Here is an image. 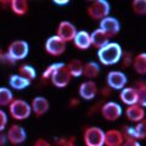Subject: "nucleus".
<instances>
[{
  "label": "nucleus",
  "mask_w": 146,
  "mask_h": 146,
  "mask_svg": "<svg viewBox=\"0 0 146 146\" xmlns=\"http://www.w3.org/2000/svg\"><path fill=\"white\" fill-rule=\"evenodd\" d=\"M119 100L127 106L136 105L138 104V90L135 86H125L119 91Z\"/></svg>",
  "instance_id": "dca6fc26"
},
{
  "label": "nucleus",
  "mask_w": 146,
  "mask_h": 146,
  "mask_svg": "<svg viewBox=\"0 0 146 146\" xmlns=\"http://www.w3.org/2000/svg\"><path fill=\"white\" fill-rule=\"evenodd\" d=\"M5 54L16 63L17 61H22L28 56L29 45L26 40H22V39L13 40V42H11L10 44H9Z\"/></svg>",
  "instance_id": "7ed1b4c3"
},
{
  "label": "nucleus",
  "mask_w": 146,
  "mask_h": 146,
  "mask_svg": "<svg viewBox=\"0 0 146 146\" xmlns=\"http://www.w3.org/2000/svg\"><path fill=\"white\" fill-rule=\"evenodd\" d=\"M128 78L122 71H111L107 73L106 84L111 90H122L127 86Z\"/></svg>",
  "instance_id": "6e6552de"
},
{
  "label": "nucleus",
  "mask_w": 146,
  "mask_h": 146,
  "mask_svg": "<svg viewBox=\"0 0 146 146\" xmlns=\"http://www.w3.org/2000/svg\"><path fill=\"white\" fill-rule=\"evenodd\" d=\"M70 3V0H54V4H57L60 6H65Z\"/></svg>",
  "instance_id": "58836bf2"
},
{
  "label": "nucleus",
  "mask_w": 146,
  "mask_h": 146,
  "mask_svg": "<svg viewBox=\"0 0 146 146\" xmlns=\"http://www.w3.org/2000/svg\"><path fill=\"white\" fill-rule=\"evenodd\" d=\"M90 39H91V46L96 48L98 50L104 48L105 45H107L110 43V36L105 33L102 29L96 28L90 33Z\"/></svg>",
  "instance_id": "a211bd4d"
},
{
  "label": "nucleus",
  "mask_w": 146,
  "mask_h": 146,
  "mask_svg": "<svg viewBox=\"0 0 146 146\" xmlns=\"http://www.w3.org/2000/svg\"><path fill=\"white\" fill-rule=\"evenodd\" d=\"M56 144L58 146H77L76 145V141L74 138H61V139H57Z\"/></svg>",
  "instance_id": "72a5a7b5"
},
{
  "label": "nucleus",
  "mask_w": 146,
  "mask_h": 146,
  "mask_svg": "<svg viewBox=\"0 0 146 146\" xmlns=\"http://www.w3.org/2000/svg\"><path fill=\"white\" fill-rule=\"evenodd\" d=\"M123 55V49L118 43L110 42L104 48L98 50V58L99 62L104 66H113L121 62Z\"/></svg>",
  "instance_id": "f257e3e1"
},
{
  "label": "nucleus",
  "mask_w": 146,
  "mask_h": 146,
  "mask_svg": "<svg viewBox=\"0 0 146 146\" xmlns=\"http://www.w3.org/2000/svg\"><path fill=\"white\" fill-rule=\"evenodd\" d=\"M124 136L118 129H108L105 131V146H122Z\"/></svg>",
  "instance_id": "f3484780"
},
{
  "label": "nucleus",
  "mask_w": 146,
  "mask_h": 146,
  "mask_svg": "<svg viewBox=\"0 0 146 146\" xmlns=\"http://www.w3.org/2000/svg\"><path fill=\"white\" fill-rule=\"evenodd\" d=\"M18 74L22 76V77H25L26 79H28L31 82L36 78L35 68L32 65H28V63H22V65L18 66Z\"/></svg>",
  "instance_id": "393cba45"
},
{
  "label": "nucleus",
  "mask_w": 146,
  "mask_h": 146,
  "mask_svg": "<svg viewBox=\"0 0 146 146\" xmlns=\"http://www.w3.org/2000/svg\"><path fill=\"white\" fill-rule=\"evenodd\" d=\"M100 113L105 121L107 122H116L122 117L123 108L118 102L107 101L100 107Z\"/></svg>",
  "instance_id": "423d86ee"
},
{
  "label": "nucleus",
  "mask_w": 146,
  "mask_h": 146,
  "mask_svg": "<svg viewBox=\"0 0 146 146\" xmlns=\"http://www.w3.org/2000/svg\"><path fill=\"white\" fill-rule=\"evenodd\" d=\"M122 134L124 136V139H136V133L134 127L131 125H123L122 127ZM138 140V139H136Z\"/></svg>",
  "instance_id": "7c9ffc66"
},
{
  "label": "nucleus",
  "mask_w": 146,
  "mask_h": 146,
  "mask_svg": "<svg viewBox=\"0 0 146 146\" xmlns=\"http://www.w3.org/2000/svg\"><path fill=\"white\" fill-rule=\"evenodd\" d=\"M98 93H99V89L94 80H85L83 83H80L78 88L79 96L83 100H86V101H90V100L95 99Z\"/></svg>",
  "instance_id": "ddd939ff"
},
{
  "label": "nucleus",
  "mask_w": 146,
  "mask_h": 146,
  "mask_svg": "<svg viewBox=\"0 0 146 146\" xmlns=\"http://www.w3.org/2000/svg\"><path fill=\"white\" fill-rule=\"evenodd\" d=\"M71 107H76V106H78L79 105V100L78 99H71Z\"/></svg>",
  "instance_id": "ea45409f"
},
{
  "label": "nucleus",
  "mask_w": 146,
  "mask_h": 146,
  "mask_svg": "<svg viewBox=\"0 0 146 146\" xmlns=\"http://www.w3.org/2000/svg\"><path fill=\"white\" fill-rule=\"evenodd\" d=\"M7 122H9V118H7L6 112L0 108V133H3V131L5 130Z\"/></svg>",
  "instance_id": "473e14b6"
},
{
  "label": "nucleus",
  "mask_w": 146,
  "mask_h": 146,
  "mask_svg": "<svg viewBox=\"0 0 146 146\" xmlns=\"http://www.w3.org/2000/svg\"><path fill=\"white\" fill-rule=\"evenodd\" d=\"M73 44L79 50H88L89 48H91L90 33L86 31H78L73 39Z\"/></svg>",
  "instance_id": "6ab92c4d"
},
{
  "label": "nucleus",
  "mask_w": 146,
  "mask_h": 146,
  "mask_svg": "<svg viewBox=\"0 0 146 146\" xmlns=\"http://www.w3.org/2000/svg\"><path fill=\"white\" fill-rule=\"evenodd\" d=\"M99 28L102 29L105 33L110 36V38H112V36H116L118 33H119L121 23H119V21H118L116 17L107 16V17H105V18H102V20L100 21Z\"/></svg>",
  "instance_id": "9b49d317"
},
{
  "label": "nucleus",
  "mask_w": 146,
  "mask_h": 146,
  "mask_svg": "<svg viewBox=\"0 0 146 146\" xmlns=\"http://www.w3.org/2000/svg\"><path fill=\"white\" fill-rule=\"evenodd\" d=\"M6 134H4V133H0V146H5L6 144Z\"/></svg>",
  "instance_id": "4c0bfd02"
},
{
  "label": "nucleus",
  "mask_w": 146,
  "mask_h": 146,
  "mask_svg": "<svg viewBox=\"0 0 146 146\" xmlns=\"http://www.w3.org/2000/svg\"><path fill=\"white\" fill-rule=\"evenodd\" d=\"M125 117L129 122L133 123H139L143 119L146 118V113H145V108L141 107L140 105H133V106H128L127 110L124 111Z\"/></svg>",
  "instance_id": "2eb2a0df"
},
{
  "label": "nucleus",
  "mask_w": 146,
  "mask_h": 146,
  "mask_svg": "<svg viewBox=\"0 0 146 146\" xmlns=\"http://www.w3.org/2000/svg\"><path fill=\"white\" fill-rule=\"evenodd\" d=\"M44 49L46 54H49L50 56L57 57L66 51L67 49V43H65L62 39H60L57 35H51L46 39V42L44 44Z\"/></svg>",
  "instance_id": "0eeeda50"
},
{
  "label": "nucleus",
  "mask_w": 146,
  "mask_h": 146,
  "mask_svg": "<svg viewBox=\"0 0 146 146\" xmlns=\"http://www.w3.org/2000/svg\"><path fill=\"white\" fill-rule=\"evenodd\" d=\"M131 11L138 16L146 15V0H133L131 1Z\"/></svg>",
  "instance_id": "cd10ccee"
},
{
  "label": "nucleus",
  "mask_w": 146,
  "mask_h": 146,
  "mask_svg": "<svg viewBox=\"0 0 146 146\" xmlns=\"http://www.w3.org/2000/svg\"><path fill=\"white\" fill-rule=\"evenodd\" d=\"M85 146H105V131L100 127H86L83 131Z\"/></svg>",
  "instance_id": "20e7f679"
},
{
  "label": "nucleus",
  "mask_w": 146,
  "mask_h": 146,
  "mask_svg": "<svg viewBox=\"0 0 146 146\" xmlns=\"http://www.w3.org/2000/svg\"><path fill=\"white\" fill-rule=\"evenodd\" d=\"M13 93L11 89L6 88V86H0V106L1 107H9L12 101H13Z\"/></svg>",
  "instance_id": "a878e982"
},
{
  "label": "nucleus",
  "mask_w": 146,
  "mask_h": 146,
  "mask_svg": "<svg viewBox=\"0 0 146 146\" xmlns=\"http://www.w3.org/2000/svg\"><path fill=\"white\" fill-rule=\"evenodd\" d=\"M9 85L13 90H23L31 85V80L16 73V74H11L9 77Z\"/></svg>",
  "instance_id": "aec40b11"
},
{
  "label": "nucleus",
  "mask_w": 146,
  "mask_h": 146,
  "mask_svg": "<svg viewBox=\"0 0 146 146\" xmlns=\"http://www.w3.org/2000/svg\"><path fill=\"white\" fill-rule=\"evenodd\" d=\"M135 133H136V139L138 140H145L146 139V118L141 122L136 123L134 125Z\"/></svg>",
  "instance_id": "c756f323"
},
{
  "label": "nucleus",
  "mask_w": 146,
  "mask_h": 146,
  "mask_svg": "<svg viewBox=\"0 0 146 146\" xmlns=\"http://www.w3.org/2000/svg\"><path fill=\"white\" fill-rule=\"evenodd\" d=\"M131 66H133L134 71L139 76H145L146 74V52H140L138 55H135L133 57Z\"/></svg>",
  "instance_id": "4be33fe9"
},
{
  "label": "nucleus",
  "mask_w": 146,
  "mask_h": 146,
  "mask_svg": "<svg viewBox=\"0 0 146 146\" xmlns=\"http://www.w3.org/2000/svg\"><path fill=\"white\" fill-rule=\"evenodd\" d=\"M33 146H52V145L50 144L46 139L40 138V139H36V141L34 143V145H33Z\"/></svg>",
  "instance_id": "c9c22d12"
},
{
  "label": "nucleus",
  "mask_w": 146,
  "mask_h": 146,
  "mask_svg": "<svg viewBox=\"0 0 146 146\" xmlns=\"http://www.w3.org/2000/svg\"><path fill=\"white\" fill-rule=\"evenodd\" d=\"M9 9L15 13L16 16H26L28 13L29 5L27 0H10Z\"/></svg>",
  "instance_id": "412c9836"
},
{
  "label": "nucleus",
  "mask_w": 146,
  "mask_h": 146,
  "mask_svg": "<svg viewBox=\"0 0 146 146\" xmlns=\"http://www.w3.org/2000/svg\"><path fill=\"white\" fill-rule=\"evenodd\" d=\"M122 146H141V144L136 139H124V143L122 144Z\"/></svg>",
  "instance_id": "f704fd0d"
},
{
  "label": "nucleus",
  "mask_w": 146,
  "mask_h": 146,
  "mask_svg": "<svg viewBox=\"0 0 146 146\" xmlns=\"http://www.w3.org/2000/svg\"><path fill=\"white\" fill-rule=\"evenodd\" d=\"M71 79H72V77L70 74V72H68L66 65H65V66H62L61 68H58V70L51 76L50 82L52 83L54 86L62 89V88H66V86L70 84Z\"/></svg>",
  "instance_id": "f8f14e48"
},
{
  "label": "nucleus",
  "mask_w": 146,
  "mask_h": 146,
  "mask_svg": "<svg viewBox=\"0 0 146 146\" xmlns=\"http://www.w3.org/2000/svg\"><path fill=\"white\" fill-rule=\"evenodd\" d=\"M3 54H4V52H3V50H1V48H0V58H1V56H3Z\"/></svg>",
  "instance_id": "a19ab883"
},
{
  "label": "nucleus",
  "mask_w": 146,
  "mask_h": 146,
  "mask_svg": "<svg viewBox=\"0 0 146 146\" xmlns=\"http://www.w3.org/2000/svg\"><path fill=\"white\" fill-rule=\"evenodd\" d=\"M111 91L112 90L106 85V86H104V88L101 89V94L104 95V96H110V95H111Z\"/></svg>",
  "instance_id": "e433bc0d"
},
{
  "label": "nucleus",
  "mask_w": 146,
  "mask_h": 146,
  "mask_svg": "<svg viewBox=\"0 0 146 146\" xmlns=\"http://www.w3.org/2000/svg\"><path fill=\"white\" fill-rule=\"evenodd\" d=\"M9 113L15 121H25L32 115L31 104L23 99H13L9 105Z\"/></svg>",
  "instance_id": "f03ea898"
},
{
  "label": "nucleus",
  "mask_w": 146,
  "mask_h": 146,
  "mask_svg": "<svg viewBox=\"0 0 146 146\" xmlns=\"http://www.w3.org/2000/svg\"><path fill=\"white\" fill-rule=\"evenodd\" d=\"M133 55L128 51H123V55H122V67L123 68H128L129 66H131V63H133Z\"/></svg>",
  "instance_id": "2f4dec72"
},
{
  "label": "nucleus",
  "mask_w": 146,
  "mask_h": 146,
  "mask_svg": "<svg viewBox=\"0 0 146 146\" xmlns=\"http://www.w3.org/2000/svg\"><path fill=\"white\" fill-rule=\"evenodd\" d=\"M31 108H32V113H34V116L42 117L50 108L49 100L44 96H35L31 102Z\"/></svg>",
  "instance_id": "4468645a"
},
{
  "label": "nucleus",
  "mask_w": 146,
  "mask_h": 146,
  "mask_svg": "<svg viewBox=\"0 0 146 146\" xmlns=\"http://www.w3.org/2000/svg\"><path fill=\"white\" fill-rule=\"evenodd\" d=\"M62 66H65V63H63V62L51 63V65L48 66L46 68H45V71L43 72V74H42V79H44V80H50V78H51V76H52L54 73L58 70V68H61Z\"/></svg>",
  "instance_id": "c85d7f7f"
},
{
  "label": "nucleus",
  "mask_w": 146,
  "mask_h": 146,
  "mask_svg": "<svg viewBox=\"0 0 146 146\" xmlns=\"http://www.w3.org/2000/svg\"><path fill=\"white\" fill-rule=\"evenodd\" d=\"M6 139L10 144L12 145H21L22 143H25L27 139V133L26 129L22 125L13 123L6 130Z\"/></svg>",
  "instance_id": "1a4fd4ad"
},
{
  "label": "nucleus",
  "mask_w": 146,
  "mask_h": 146,
  "mask_svg": "<svg viewBox=\"0 0 146 146\" xmlns=\"http://www.w3.org/2000/svg\"><path fill=\"white\" fill-rule=\"evenodd\" d=\"M78 29L76 28V26L72 23L70 21H61L60 23L57 25V28H56V34L60 39H62L65 43L68 42H73L74 36L77 34Z\"/></svg>",
  "instance_id": "9d476101"
},
{
  "label": "nucleus",
  "mask_w": 146,
  "mask_h": 146,
  "mask_svg": "<svg viewBox=\"0 0 146 146\" xmlns=\"http://www.w3.org/2000/svg\"><path fill=\"white\" fill-rule=\"evenodd\" d=\"M68 72L72 78H79L83 76V68H84V63L82 62L78 58H73L66 65Z\"/></svg>",
  "instance_id": "b1692460"
},
{
  "label": "nucleus",
  "mask_w": 146,
  "mask_h": 146,
  "mask_svg": "<svg viewBox=\"0 0 146 146\" xmlns=\"http://www.w3.org/2000/svg\"><path fill=\"white\" fill-rule=\"evenodd\" d=\"M110 11H111V5L107 0H95L86 9L89 17L98 21H101L102 18L110 16Z\"/></svg>",
  "instance_id": "39448f33"
},
{
  "label": "nucleus",
  "mask_w": 146,
  "mask_h": 146,
  "mask_svg": "<svg viewBox=\"0 0 146 146\" xmlns=\"http://www.w3.org/2000/svg\"><path fill=\"white\" fill-rule=\"evenodd\" d=\"M100 74V65L94 61L86 62L84 63L83 68V76L85 78H88V80H94L95 78H98Z\"/></svg>",
  "instance_id": "5701e85b"
},
{
  "label": "nucleus",
  "mask_w": 146,
  "mask_h": 146,
  "mask_svg": "<svg viewBox=\"0 0 146 146\" xmlns=\"http://www.w3.org/2000/svg\"><path fill=\"white\" fill-rule=\"evenodd\" d=\"M135 88L138 90V105L145 108L146 107V83L145 82H138Z\"/></svg>",
  "instance_id": "bb28decb"
}]
</instances>
